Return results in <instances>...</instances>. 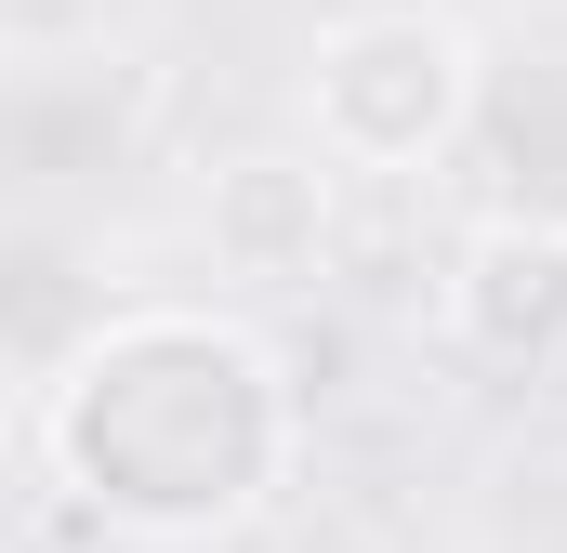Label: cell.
I'll use <instances>...</instances> for the list:
<instances>
[{"instance_id":"1","label":"cell","mask_w":567,"mask_h":553,"mask_svg":"<svg viewBox=\"0 0 567 553\" xmlns=\"http://www.w3.org/2000/svg\"><path fill=\"white\" fill-rule=\"evenodd\" d=\"M27 461L53 501H80L120 541H225L251 528L303 461L278 356L238 316L198 303H120L40 396H27Z\"/></svg>"},{"instance_id":"2","label":"cell","mask_w":567,"mask_h":553,"mask_svg":"<svg viewBox=\"0 0 567 553\" xmlns=\"http://www.w3.org/2000/svg\"><path fill=\"white\" fill-rule=\"evenodd\" d=\"M475 27L435 13V0H370V13H330L317 53H303V119L330 171H435L449 145L475 133Z\"/></svg>"},{"instance_id":"3","label":"cell","mask_w":567,"mask_h":553,"mask_svg":"<svg viewBox=\"0 0 567 553\" xmlns=\"http://www.w3.org/2000/svg\"><path fill=\"white\" fill-rule=\"evenodd\" d=\"M449 343H475V356H502V369H528V356H555L567 343V225L542 211H488L462 251H449Z\"/></svg>"},{"instance_id":"4","label":"cell","mask_w":567,"mask_h":553,"mask_svg":"<svg viewBox=\"0 0 567 553\" xmlns=\"http://www.w3.org/2000/svg\"><path fill=\"white\" fill-rule=\"evenodd\" d=\"M198 251L225 276H317L330 264V158H290V145H251V158H212L198 185Z\"/></svg>"}]
</instances>
